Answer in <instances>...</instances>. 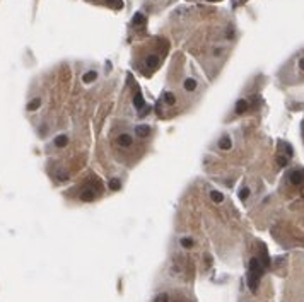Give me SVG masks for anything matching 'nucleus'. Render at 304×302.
Listing matches in <instances>:
<instances>
[{
	"label": "nucleus",
	"instance_id": "nucleus-1",
	"mask_svg": "<svg viewBox=\"0 0 304 302\" xmlns=\"http://www.w3.org/2000/svg\"><path fill=\"white\" fill-rule=\"evenodd\" d=\"M135 135L140 138H145L150 135V126L147 125H139V126H135Z\"/></svg>",
	"mask_w": 304,
	"mask_h": 302
},
{
	"label": "nucleus",
	"instance_id": "nucleus-2",
	"mask_svg": "<svg viewBox=\"0 0 304 302\" xmlns=\"http://www.w3.org/2000/svg\"><path fill=\"white\" fill-rule=\"evenodd\" d=\"M183 87H185V91H188V92H193L198 87V82H196V79H193V77H188L185 82H183Z\"/></svg>",
	"mask_w": 304,
	"mask_h": 302
},
{
	"label": "nucleus",
	"instance_id": "nucleus-3",
	"mask_svg": "<svg viewBox=\"0 0 304 302\" xmlns=\"http://www.w3.org/2000/svg\"><path fill=\"white\" fill-rule=\"evenodd\" d=\"M118 143H120L122 147H130L132 143H133V138H132L128 133H122L120 137H118Z\"/></svg>",
	"mask_w": 304,
	"mask_h": 302
},
{
	"label": "nucleus",
	"instance_id": "nucleus-4",
	"mask_svg": "<svg viewBox=\"0 0 304 302\" xmlns=\"http://www.w3.org/2000/svg\"><path fill=\"white\" fill-rule=\"evenodd\" d=\"M94 198H96V191L91 190V188H87V190H84L82 193H80V200H82V202H92Z\"/></svg>",
	"mask_w": 304,
	"mask_h": 302
},
{
	"label": "nucleus",
	"instance_id": "nucleus-5",
	"mask_svg": "<svg viewBox=\"0 0 304 302\" xmlns=\"http://www.w3.org/2000/svg\"><path fill=\"white\" fill-rule=\"evenodd\" d=\"M96 79H97V72H96V70H89V72H86L82 75V82L84 84H91V82H94Z\"/></svg>",
	"mask_w": 304,
	"mask_h": 302
},
{
	"label": "nucleus",
	"instance_id": "nucleus-6",
	"mask_svg": "<svg viewBox=\"0 0 304 302\" xmlns=\"http://www.w3.org/2000/svg\"><path fill=\"white\" fill-rule=\"evenodd\" d=\"M302 179H304L302 171H292V173H291V183H292V184H301V183H302Z\"/></svg>",
	"mask_w": 304,
	"mask_h": 302
},
{
	"label": "nucleus",
	"instance_id": "nucleus-7",
	"mask_svg": "<svg viewBox=\"0 0 304 302\" xmlns=\"http://www.w3.org/2000/svg\"><path fill=\"white\" fill-rule=\"evenodd\" d=\"M231 147H232V140H231L229 137H222L221 140H219V149H221V150H229Z\"/></svg>",
	"mask_w": 304,
	"mask_h": 302
},
{
	"label": "nucleus",
	"instance_id": "nucleus-8",
	"mask_svg": "<svg viewBox=\"0 0 304 302\" xmlns=\"http://www.w3.org/2000/svg\"><path fill=\"white\" fill-rule=\"evenodd\" d=\"M145 65H147L149 68H156L157 65H159V58H157V55H149L147 58H145Z\"/></svg>",
	"mask_w": 304,
	"mask_h": 302
},
{
	"label": "nucleus",
	"instance_id": "nucleus-9",
	"mask_svg": "<svg viewBox=\"0 0 304 302\" xmlns=\"http://www.w3.org/2000/svg\"><path fill=\"white\" fill-rule=\"evenodd\" d=\"M210 198H212L214 203H222V202H224V195H222L221 191L212 190V191H210Z\"/></svg>",
	"mask_w": 304,
	"mask_h": 302
},
{
	"label": "nucleus",
	"instance_id": "nucleus-10",
	"mask_svg": "<svg viewBox=\"0 0 304 302\" xmlns=\"http://www.w3.org/2000/svg\"><path fill=\"white\" fill-rule=\"evenodd\" d=\"M246 109H248V101H244V99H239L238 103H236V113H238V114L244 113Z\"/></svg>",
	"mask_w": 304,
	"mask_h": 302
},
{
	"label": "nucleus",
	"instance_id": "nucleus-11",
	"mask_svg": "<svg viewBox=\"0 0 304 302\" xmlns=\"http://www.w3.org/2000/svg\"><path fill=\"white\" fill-rule=\"evenodd\" d=\"M39 106H41V99H39V97H36V99H33V101H29V103H27V111H36Z\"/></svg>",
	"mask_w": 304,
	"mask_h": 302
},
{
	"label": "nucleus",
	"instance_id": "nucleus-12",
	"mask_svg": "<svg viewBox=\"0 0 304 302\" xmlns=\"http://www.w3.org/2000/svg\"><path fill=\"white\" fill-rule=\"evenodd\" d=\"M67 143H69V137H67V135H58V137L55 138V145L57 147H65Z\"/></svg>",
	"mask_w": 304,
	"mask_h": 302
},
{
	"label": "nucleus",
	"instance_id": "nucleus-13",
	"mask_svg": "<svg viewBox=\"0 0 304 302\" xmlns=\"http://www.w3.org/2000/svg\"><path fill=\"white\" fill-rule=\"evenodd\" d=\"M133 106L137 109H142L143 106H145V103H143V97L140 94H135V97H133Z\"/></svg>",
	"mask_w": 304,
	"mask_h": 302
},
{
	"label": "nucleus",
	"instance_id": "nucleus-14",
	"mask_svg": "<svg viewBox=\"0 0 304 302\" xmlns=\"http://www.w3.org/2000/svg\"><path fill=\"white\" fill-rule=\"evenodd\" d=\"M179 244H181L183 248L190 249V248H193V239H191V237H181V239H179Z\"/></svg>",
	"mask_w": 304,
	"mask_h": 302
},
{
	"label": "nucleus",
	"instance_id": "nucleus-15",
	"mask_svg": "<svg viewBox=\"0 0 304 302\" xmlns=\"http://www.w3.org/2000/svg\"><path fill=\"white\" fill-rule=\"evenodd\" d=\"M120 188H122V183H120V179H116V177L109 179V190L116 191V190H120Z\"/></svg>",
	"mask_w": 304,
	"mask_h": 302
},
{
	"label": "nucleus",
	"instance_id": "nucleus-16",
	"mask_svg": "<svg viewBox=\"0 0 304 302\" xmlns=\"http://www.w3.org/2000/svg\"><path fill=\"white\" fill-rule=\"evenodd\" d=\"M249 193H251V190H249L248 186H246V188H243V190L239 191V200H241V202H246L248 196H249Z\"/></svg>",
	"mask_w": 304,
	"mask_h": 302
},
{
	"label": "nucleus",
	"instance_id": "nucleus-17",
	"mask_svg": "<svg viewBox=\"0 0 304 302\" xmlns=\"http://www.w3.org/2000/svg\"><path fill=\"white\" fill-rule=\"evenodd\" d=\"M164 103L168 104V106H173V104L176 103V97H174L171 92H166V94H164Z\"/></svg>",
	"mask_w": 304,
	"mask_h": 302
},
{
	"label": "nucleus",
	"instance_id": "nucleus-18",
	"mask_svg": "<svg viewBox=\"0 0 304 302\" xmlns=\"http://www.w3.org/2000/svg\"><path fill=\"white\" fill-rule=\"evenodd\" d=\"M169 300V295L168 293H159V295H156V299H154V302H168Z\"/></svg>",
	"mask_w": 304,
	"mask_h": 302
},
{
	"label": "nucleus",
	"instance_id": "nucleus-19",
	"mask_svg": "<svg viewBox=\"0 0 304 302\" xmlns=\"http://www.w3.org/2000/svg\"><path fill=\"white\" fill-rule=\"evenodd\" d=\"M145 22V19H143V14H135L133 16V24H143Z\"/></svg>",
	"mask_w": 304,
	"mask_h": 302
},
{
	"label": "nucleus",
	"instance_id": "nucleus-20",
	"mask_svg": "<svg viewBox=\"0 0 304 302\" xmlns=\"http://www.w3.org/2000/svg\"><path fill=\"white\" fill-rule=\"evenodd\" d=\"M58 179H60V181H67V179H69V174H67V173H60V174H58Z\"/></svg>",
	"mask_w": 304,
	"mask_h": 302
},
{
	"label": "nucleus",
	"instance_id": "nucleus-21",
	"mask_svg": "<svg viewBox=\"0 0 304 302\" xmlns=\"http://www.w3.org/2000/svg\"><path fill=\"white\" fill-rule=\"evenodd\" d=\"M222 51H224L222 48H214V56H221Z\"/></svg>",
	"mask_w": 304,
	"mask_h": 302
},
{
	"label": "nucleus",
	"instance_id": "nucleus-22",
	"mask_svg": "<svg viewBox=\"0 0 304 302\" xmlns=\"http://www.w3.org/2000/svg\"><path fill=\"white\" fill-rule=\"evenodd\" d=\"M278 164H280V166H287V159H285V157H280V159H278Z\"/></svg>",
	"mask_w": 304,
	"mask_h": 302
},
{
	"label": "nucleus",
	"instance_id": "nucleus-23",
	"mask_svg": "<svg viewBox=\"0 0 304 302\" xmlns=\"http://www.w3.org/2000/svg\"><path fill=\"white\" fill-rule=\"evenodd\" d=\"M299 68L304 72V58H301V60H299Z\"/></svg>",
	"mask_w": 304,
	"mask_h": 302
},
{
	"label": "nucleus",
	"instance_id": "nucleus-24",
	"mask_svg": "<svg viewBox=\"0 0 304 302\" xmlns=\"http://www.w3.org/2000/svg\"><path fill=\"white\" fill-rule=\"evenodd\" d=\"M243 2H246V0H243Z\"/></svg>",
	"mask_w": 304,
	"mask_h": 302
}]
</instances>
